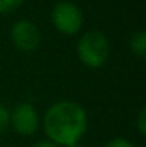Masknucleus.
<instances>
[{
	"label": "nucleus",
	"mask_w": 146,
	"mask_h": 147,
	"mask_svg": "<svg viewBox=\"0 0 146 147\" xmlns=\"http://www.w3.org/2000/svg\"><path fill=\"white\" fill-rule=\"evenodd\" d=\"M10 125L17 135L32 136L39 130L41 117L32 103L20 102L10 111Z\"/></svg>",
	"instance_id": "obj_4"
},
{
	"label": "nucleus",
	"mask_w": 146,
	"mask_h": 147,
	"mask_svg": "<svg viewBox=\"0 0 146 147\" xmlns=\"http://www.w3.org/2000/svg\"><path fill=\"white\" fill-rule=\"evenodd\" d=\"M68 147H85V146H82L80 142H77V144H72V146H68Z\"/></svg>",
	"instance_id": "obj_12"
},
{
	"label": "nucleus",
	"mask_w": 146,
	"mask_h": 147,
	"mask_svg": "<svg viewBox=\"0 0 146 147\" xmlns=\"http://www.w3.org/2000/svg\"><path fill=\"white\" fill-rule=\"evenodd\" d=\"M50 20L55 30L65 36H74L80 33L83 27V13L82 9L69 0H60L54 5L50 11Z\"/></svg>",
	"instance_id": "obj_3"
},
{
	"label": "nucleus",
	"mask_w": 146,
	"mask_h": 147,
	"mask_svg": "<svg viewBox=\"0 0 146 147\" xmlns=\"http://www.w3.org/2000/svg\"><path fill=\"white\" fill-rule=\"evenodd\" d=\"M105 147H135V144L127 138H123V136H116V138H112L109 142L105 144Z\"/></svg>",
	"instance_id": "obj_8"
},
{
	"label": "nucleus",
	"mask_w": 146,
	"mask_h": 147,
	"mask_svg": "<svg viewBox=\"0 0 146 147\" xmlns=\"http://www.w3.org/2000/svg\"><path fill=\"white\" fill-rule=\"evenodd\" d=\"M77 57L83 66L99 69L110 58V42L102 31H85L77 41Z\"/></svg>",
	"instance_id": "obj_2"
},
{
	"label": "nucleus",
	"mask_w": 146,
	"mask_h": 147,
	"mask_svg": "<svg viewBox=\"0 0 146 147\" xmlns=\"http://www.w3.org/2000/svg\"><path fill=\"white\" fill-rule=\"evenodd\" d=\"M129 49L138 58L146 57V33L145 31H135L129 38Z\"/></svg>",
	"instance_id": "obj_6"
},
{
	"label": "nucleus",
	"mask_w": 146,
	"mask_h": 147,
	"mask_svg": "<svg viewBox=\"0 0 146 147\" xmlns=\"http://www.w3.org/2000/svg\"><path fill=\"white\" fill-rule=\"evenodd\" d=\"M135 127H137V131L140 133L141 136L146 135V108H141L140 113H138L137 116V124H135Z\"/></svg>",
	"instance_id": "obj_9"
},
{
	"label": "nucleus",
	"mask_w": 146,
	"mask_h": 147,
	"mask_svg": "<svg viewBox=\"0 0 146 147\" xmlns=\"http://www.w3.org/2000/svg\"><path fill=\"white\" fill-rule=\"evenodd\" d=\"M25 0H0V14H10L14 13L22 6Z\"/></svg>",
	"instance_id": "obj_7"
},
{
	"label": "nucleus",
	"mask_w": 146,
	"mask_h": 147,
	"mask_svg": "<svg viewBox=\"0 0 146 147\" xmlns=\"http://www.w3.org/2000/svg\"><path fill=\"white\" fill-rule=\"evenodd\" d=\"M30 147H60V146H57L55 142H52L50 139H39V141H36V142H33Z\"/></svg>",
	"instance_id": "obj_11"
},
{
	"label": "nucleus",
	"mask_w": 146,
	"mask_h": 147,
	"mask_svg": "<svg viewBox=\"0 0 146 147\" xmlns=\"http://www.w3.org/2000/svg\"><path fill=\"white\" fill-rule=\"evenodd\" d=\"M10 125V111L6 110V107H3L0 103V135L8 128Z\"/></svg>",
	"instance_id": "obj_10"
},
{
	"label": "nucleus",
	"mask_w": 146,
	"mask_h": 147,
	"mask_svg": "<svg viewBox=\"0 0 146 147\" xmlns=\"http://www.w3.org/2000/svg\"><path fill=\"white\" fill-rule=\"evenodd\" d=\"M47 139L60 147L80 142L88 130V116L80 103L58 100L46 110L41 121Z\"/></svg>",
	"instance_id": "obj_1"
},
{
	"label": "nucleus",
	"mask_w": 146,
	"mask_h": 147,
	"mask_svg": "<svg viewBox=\"0 0 146 147\" xmlns=\"http://www.w3.org/2000/svg\"><path fill=\"white\" fill-rule=\"evenodd\" d=\"M11 41L20 52H35L41 44V31L38 25L29 19H20L11 27Z\"/></svg>",
	"instance_id": "obj_5"
}]
</instances>
